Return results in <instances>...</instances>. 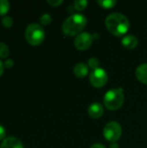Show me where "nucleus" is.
Wrapping results in <instances>:
<instances>
[{
    "mask_svg": "<svg viewBox=\"0 0 147 148\" xmlns=\"http://www.w3.org/2000/svg\"><path fill=\"white\" fill-rule=\"evenodd\" d=\"M105 24L108 31L115 36L125 35L130 28L128 18L121 13H112L107 16Z\"/></svg>",
    "mask_w": 147,
    "mask_h": 148,
    "instance_id": "1",
    "label": "nucleus"
},
{
    "mask_svg": "<svg viewBox=\"0 0 147 148\" xmlns=\"http://www.w3.org/2000/svg\"><path fill=\"white\" fill-rule=\"evenodd\" d=\"M87 24V17L82 14H73L62 23V31L68 36H78Z\"/></svg>",
    "mask_w": 147,
    "mask_h": 148,
    "instance_id": "2",
    "label": "nucleus"
},
{
    "mask_svg": "<svg viewBox=\"0 0 147 148\" xmlns=\"http://www.w3.org/2000/svg\"><path fill=\"white\" fill-rule=\"evenodd\" d=\"M125 101L124 91L121 88H113L107 91L103 99L105 107L111 111H115L120 108Z\"/></svg>",
    "mask_w": 147,
    "mask_h": 148,
    "instance_id": "3",
    "label": "nucleus"
},
{
    "mask_svg": "<svg viewBox=\"0 0 147 148\" xmlns=\"http://www.w3.org/2000/svg\"><path fill=\"white\" fill-rule=\"evenodd\" d=\"M45 37L44 29L38 23H30L28 25L25 30V38L27 42L31 45L41 44Z\"/></svg>",
    "mask_w": 147,
    "mask_h": 148,
    "instance_id": "4",
    "label": "nucleus"
},
{
    "mask_svg": "<svg viewBox=\"0 0 147 148\" xmlns=\"http://www.w3.org/2000/svg\"><path fill=\"white\" fill-rule=\"evenodd\" d=\"M122 134V128L120 123L116 121H110L108 122L103 130V135L105 139L111 142V143H115L117 142Z\"/></svg>",
    "mask_w": 147,
    "mask_h": 148,
    "instance_id": "5",
    "label": "nucleus"
},
{
    "mask_svg": "<svg viewBox=\"0 0 147 148\" xmlns=\"http://www.w3.org/2000/svg\"><path fill=\"white\" fill-rule=\"evenodd\" d=\"M107 80H108L107 74L101 68L94 69L89 75V82H90L91 85L93 87L98 88L104 87L107 84Z\"/></svg>",
    "mask_w": 147,
    "mask_h": 148,
    "instance_id": "6",
    "label": "nucleus"
},
{
    "mask_svg": "<svg viewBox=\"0 0 147 148\" xmlns=\"http://www.w3.org/2000/svg\"><path fill=\"white\" fill-rule=\"evenodd\" d=\"M94 36L88 32H81L75 39V46L78 50L83 51L90 48L93 43Z\"/></svg>",
    "mask_w": 147,
    "mask_h": 148,
    "instance_id": "7",
    "label": "nucleus"
},
{
    "mask_svg": "<svg viewBox=\"0 0 147 148\" xmlns=\"http://www.w3.org/2000/svg\"><path fill=\"white\" fill-rule=\"evenodd\" d=\"M88 115L93 119H99L103 115L104 108L99 102H94L88 107Z\"/></svg>",
    "mask_w": 147,
    "mask_h": 148,
    "instance_id": "8",
    "label": "nucleus"
},
{
    "mask_svg": "<svg viewBox=\"0 0 147 148\" xmlns=\"http://www.w3.org/2000/svg\"><path fill=\"white\" fill-rule=\"evenodd\" d=\"M0 148H23V146L19 139L10 136L3 140Z\"/></svg>",
    "mask_w": 147,
    "mask_h": 148,
    "instance_id": "9",
    "label": "nucleus"
},
{
    "mask_svg": "<svg viewBox=\"0 0 147 148\" xmlns=\"http://www.w3.org/2000/svg\"><path fill=\"white\" fill-rule=\"evenodd\" d=\"M74 74L78 78H84L88 75V66L84 62L77 63L74 68Z\"/></svg>",
    "mask_w": 147,
    "mask_h": 148,
    "instance_id": "10",
    "label": "nucleus"
},
{
    "mask_svg": "<svg viewBox=\"0 0 147 148\" xmlns=\"http://www.w3.org/2000/svg\"><path fill=\"white\" fill-rule=\"evenodd\" d=\"M122 45L126 49H133L138 45V39L133 35H127L122 39Z\"/></svg>",
    "mask_w": 147,
    "mask_h": 148,
    "instance_id": "11",
    "label": "nucleus"
},
{
    "mask_svg": "<svg viewBox=\"0 0 147 148\" xmlns=\"http://www.w3.org/2000/svg\"><path fill=\"white\" fill-rule=\"evenodd\" d=\"M136 77L143 84L147 85V63L141 64L136 69Z\"/></svg>",
    "mask_w": 147,
    "mask_h": 148,
    "instance_id": "12",
    "label": "nucleus"
},
{
    "mask_svg": "<svg viewBox=\"0 0 147 148\" xmlns=\"http://www.w3.org/2000/svg\"><path fill=\"white\" fill-rule=\"evenodd\" d=\"M97 3L103 9L109 10L115 6L116 1L115 0H99V1H97Z\"/></svg>",
    "mask_w": 147,
    "mask_h": 148,
    "instance_id": "13",
    "label": "nucleus"
},
{
    "mask_svg": "<svg viewBox=\"0 0 147 148\" xmlns=\"http://www.w3.org/2000/svg\"><path fill=\"white\" fill-rule=\"evenodd\" d=\"M88 1L86 0H76L74 2V6H75V9L79 10V11H81L83 10H85L88 6Z\"/></svg>",
    "mask_w": 147,
    "mask_h": 148,
    "instance_id": "14",
    "label": "nucleus"
},
{
    "mask_svg": "<svg viewBox=\"0 0 147 148\" xmlns=\"http://www.w3.org/2000/svg\"><path fill=\"white\" fill-rule=\"evenodd\" d=\"M10 9V3L7 0H0V16L5 15Z\"/></svg>",
    "mask_w": 147,
    "mask_h": 148,
    "instance_id": "15",
    "label": "nucleus"
},
{
    "mask_svg": "<svg viewBox=\"0 0 147 148\" xmlns=\"http://www.w3.org/2000/svg\"><path fill=\"white\" fill-rule=\"evenodd\" d=\"M9 48L4 42H0V58H5L9 56Z\"/></svg>",
    "mask_w": 147,
    "mask_h": 148,
    "instance_id": "16",
    "label": "nucleus"
},
{
    "mask_svg": "<svg viewBox=\"0 0 147 148\" xmlns=\"http://www.w3.org/2000/svg\"><path fill=\"white\" fill-rule=\"evenodd\" d=\"M99 64H100V62L97 58H94V57H92V58H89L88 59V66L89 68H91L93 70L94 69H96L99 68Z\"/></svg>",
    "mask_w": 147,
    "mask_h": 148,
    "instance_id": "17",
    "label": "nucleus"
},
{
    "mask_svg": "<svg viewBox=\"0 0 147 148\" xmlns=\"http://www.w3.org/2000/svg\"><path fill=\"white\" fill-rule=\"evenodd\" d=\"M51 16H50V15L49 14H47V13H45V14H43L41 17H40V22H41V23L42 24H43V25H48V24H49L50 23H51Z\"/></svg>",
    "mask_w": 147,
    "mask_h": 148,
    "instance_id": "18",
    "label": "nucleus"
},
{
    "mask_svg": "<svg viewBox=\"0 0 147 148\" xmlns=\"http://www.w3.org/2000/svg\"><path fill=\"white\" fill-rule=\"evenodd\" d=\"M2 24L3 27L5 28H10L12 24H13V20L10 16H3V19H2Z\"/></svg>",
    "mask_w": 147,
    "mask_h": 148,
    "instance_id": "19",
    "label": "nucleus"
},
{
    "mask_svg": "<svg viewBox=\"0 0 147 148\" xmlns=\"http://www.w3.org/2000/svg\"><path fill=\"white\" fill-rule=\"evenodd\" d=\"M63 3L62 0H48V3L52 7H57Z\"/></svg>",
    "mask_w": 147,
    "mask_h": 148,
    "instance_id": "20",
    "label": "nucleus"
},
{
    "mask_svg": "<svg viewBox=\"0 0 147 148\" xmlns=\"http://www.w3.org/2000/svg\"><path fill=\"white\" fill-rule=\"evenodd\" d=\"M13 64H14V62H13V60H11V59H8V60H6V61L4 62V67L7 68V69L11 68V67L13 66Z\"/></svg>",
    "mask_w": 147,
    "mask_h": 148,
    "instance_id": "21",
    "label": "nucleus"
},
{
    "mask_svg": "<svg viewBox=\"0 0 147 148\" xmlns=\"http://www.w3.org/2000/svg\"><path fill=\"white\" fill-rule=\"evenodd\" d=\"M4 137H5V129L2 125H0V140L4 139Z\"/></svg>",
    "mask_w": 147,
    "mask_h": 148,
    "instance_id": "22",
    "label": "nucleus"
},
{
    "mask_svg": "<svg viewBox=\"0 0 147 148\" xmlns=\"http://www.w3.org/2000/svg\"><path fill=\"white\" fill-rule=\"evenodd\" d=\"M90 148H107L105 146H103L102 144H99V143H97V144H94L92 147Z\"/></svg>",
    "mask_w": 147,
    "mask_h": 148,
    "instance_id": "23",
    "label": "nucleus"
},
{
    "mask_svg": "<svg viewBox=\"0 0 147 148\" xmlns=\"http://www.w3.org/2000/svg\"><path fill=\"white\" fill-rule=\"evenodd\" d=\"M3 67H4V64L2 62V61L0 60V76L2 75V74L3 73Z\"/></svg>",
    "mask_w": 147,
    "mask_h": 148,
    "instance_id": "24",
    "label": "nucleus"
},
{
    "mask_svg": "<svg viewBox=\"0 0 147 148\" xmlns=\"http://www.w3.org/2000/svg\"><path fill=\"white\" fill-rule=\"evenodd\" d=\"M109 148H120V147H119V145L115 142V143H112V144L110 145V147Z\"/></svg>",
    "mask_w": 147,
    "mask_h": 148,
    "instance_id": "25",
    "label": "nucleus"
}]
</instances>
